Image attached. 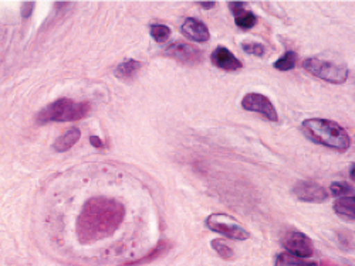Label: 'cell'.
I'll return each mask as SVG.
<instances>
[{"label":"cell","mask_w":355,"mask_h":266,"mask_svg":"<svg viewBox=\"0 0 355 266\" xmlns=\"http://www.w3.org/2000/svg\"><path fill=\"white\" fill-rule=\"evenodd\" d=\"M125 207L111 197L97 196L88 198L77 217L76 235L81 245H92L112 236L123 225Z\"/></svg>","instance_id":"obj_1"},{"label":"cell","mask_w":355,"mask_h":266,"mask_svg":"<svg viewBox=\"0 0 355 266\" xmlns=\"http://www.w3.org/2000/svg\"><path fill=\"white\" fill-rule=\"evenodd\" d=\"M302 131L307 139L317 144L330 147L337 152H347L351 146V139L347 131L334 121L324 117H310L302 124Z\"/></svg>","instance_id":"obj_2"},{"label":"cell","mask_w":355,"mask_h":266,"mask_svg":"<svg viewBox=\"0 0 355 266\" xmlns=\"http://www.w3.org/2000/svg\"><path fill=\"white\" fill-rule=\"evenodd\" d=\"M90 111V102H77L69 98H60L43 108L36 116V122L39 125H44L50 122L81 121L88 116Z\"/></svg>","instance_id":"obj_3"},{"label":"cell","mask_w":355,"mask_h":266,"mask_svg":"<svg viewBox=\"0 0 355 266\" xmlns=\"http://www.w3.org/2000/svg\"><path fill=\"white\" fill-rule=\"evenodd\" d=\"M303 67L314 77L336 85L344 84L348 79V74H349L345 64L322 60V58H318V57L307 58V60H304L303 63Z\"/></svg>","instance_id":"obj_4"},{"label":"cell","mask_w":355,"mask_h":266,"mask_svg":"<svg viewBox=\"0 0 355 266\" xmlns=\"http://www.w3.org/2000/svg\"><path fill=\"white\" fill-rule=\"evenodd\" d=\"M206 227L211 231L220 234L233 241H246L250 238V232L236 221L233 217L226 214H212L206 218Z\"/></svg>","instance_id":"obj_5"},{"label":"cell","mask_w":355,"mask_h":266,"mask_svg":"<svg viewBox=\"0 0 355 266\" xmlns=\"http://www.w3.org/2000/svg\"><path fill=\"white\" fill-rule=\"evenodd\" d=\"M282 245L287 254L294 256L310 258L314 255V244L311 238L299 229L287 231L282 240Z\"/></svg>","instance_id":"obj_6"},{"label":"cell","mask_w":355,"mask_h":266,"mask_svg":"<svg viewBox=\"0 0 355 266\" xmlns=\"http://www.w3.org/2000/svg\"><path fill=\"white\" fill-rule=\"evenodd\" d=\"M164 54L178 63L191 67L199 66L203 61V53L200 48L195 47L193 44L182 41H176L168 46Z\"/></svg>","instance_id":"obj_7"},{"label":"cell","mask_w":355,"mask_h":266,"mask_svg":"<svg viewBox=\"0 0 355 266\" xmlns=\"http://www.w3.org/2000/svg\"><path fill=\"white\" fill-rule=\"evenodd\" d=\"M242 108L246 111L257 112L263 115L268 121H272V122L279 121V113L273 102L263 94H257V93L246 94L242 99Z\"/></svg>","instance_id":"obj_8"},{"label":"cell","mask_w":355,"mask_h":266,"mask_svg":"<svg viewBox=\"0 0 355 266\" xmlns=\"http://www.w3.org/2000/svg\"><path fill=\"white\" fill-rule=\"evenodd\" d=\"M293 193L295 198L303 202H324L329 200V191L325 190L321 184L313 182V180H302L297 182L293 189Z\"/></svg>","instance_id":"obj_9"},{"label":"cell","mask_w":355,"mask_h":266,"mask_svg":"<svg viewBox=\"0 0 355 266\" xmlns=\"http://www.w3.org/2000/svg\"><path fill=\"white\" fill-rule=\"evenodd\" d=\"M181 33L196 43H206L211 40V32L208 26L196 17H187L181 26Z\"/></svg>","instance_id":"obj_10"},{"label":"cell","mask_w":355,"mask_h":266,"mask_svg":"<svg viewBox=\"0 0 355 266\" xmlns=\"http://www.w3.org/2000/svg\"><path fill=\"white\" fill-rule=\"evenodd\" d=\"M211 60L215 67H218L223 71H239L243 67L239 58L236 57L229 48H226L223 46H219L212 51Z\"/></svg>","instance_id":"obj_11"},{"label":"cell","mask_w":355,"mask_h":266,"mask_svg":"<svg viewBox=\"0 0 355 266\" xmlns=\"http://www.w3.org/2000/svg\"><path fill=\"white\" fill-rule=\"evenodd\" d=\"M227 6L234 17V24L242 30H250L257 24V16L252 10L246 9L245 2H229Z\"/></svg>","instance_id":"obj_12"},{"label":"cell","mask_w":355,"mask_h":266,"mask_svg":"<svg viewBox=\"0 0 355 266\" xmlns=\"http://www.w3.org/2000/svg\"><path fill=\"white\" fill-rule=\"evenodd\" d=\"M172 248V244L169 241H159L158 245L155 248H153L150 252H148L146 255L141 256L139 259H135V260H131V262H125L123 263L121 266H141V265H148V263H153L155 262L157 259L165 256L169 249Z\"/></svg>","instance_id":"obj_13"},{"label":"cell","mask_w":355,"mask_h":266,"mask_svg":"<svg viewBox=\"0 0 355 266\" xmlns=\"http://www.w3.org/2000/svg\"><path fill=\"white\" fill-rule=\"evenodd\" d=\"M334 213L344 220L345 222H354L355 220V198L354 196H347V197H338L334 201Z\"/></svg>","instance_id":"obj_14"},{"label":"cell","mask_w":355,"mask_h":266,"mask_svg":"<svg viewBox=\"0 0 355 266\" xmlns=\"http://www.w3.org/2000/svg\"><path fill=\"white\" fill-rule=\"evenodd\" d=\"M80 137H81L80 129L78 128H70L60 137H57V140L53 144V149L57 153H64V152L71 149V147L80 140Z\"/></svg>","instance_id":"obj_15"},{"label":"cell","mask_w":355,"mask_h":266,"mask_svg":"<svg viewBox=\"0 0 355 266\" xmlns=\"http://www.w3.org/2000/svg\"><path fill=\"white\" fill-rule=\"evenodd\" d=\"M142 63L134 60V58H128V60H124L123 63H120L115 68V75L123 79V81H131L137 73L141 70Z\"/></svg>","instance_id":"obj_16"},{"label":"cell","mask_w":355,"mask_h":266,"mask_svg":"<svg viewBox=\"0 0 355 266\" xmlns=\"http://www.w3.org/2000/svg\"><path fill=\"white\" fill-rule=\"evenodd\" d=\"M275 266H318L315 262L304 260L303 258L290 254H279L275 259Z\"/></svg>","instance_id":"obj_17"},{"label":"cell","mask_w":355,"mask_h":266,"mask_svg":"<svg viewBox=\"0 0 355 266\" xmlns=\"http://www.w3.org/2000/svg\"><path fill=\"white\" fill-rule=\"evenodd\" d=\"M297 61H299V55L295 54V51L288 50L273 64V67L276 70H279V71H290V70H293L295 67Z\"/></svg>","instance_id":"obj_18"},{"label":"cell","mask_w":355,"mask_h":266,"mask_svg":"<svg viewBox=\"0 0 355 266\" xmlns=\"http://www.w3.org/2000/svg\"><path fill=\"white\" fill-rule=\"evenodd\" d=\"M211 247L225 260H233L236 258L233 248L230 245H227V243H225L223 240H212Z\"/></svg>","instance_id":"obj_19"},{"label":"cell","mask_w":355,"mask_h":266,"mask_svg":"<svg viewBox=\"0 0 355 266\" xmlns=\"http://www.w3.org/2000/svg\"><path fill=\"white\" fill-rule=\"evenodd\" d=\"M171 28L166 24H153L150 27V35L157 43H165L171 37Z\"/></svg>","instance_id":"obj_20"},{"label":"cell","mask_w":355,"mask_h":266,"mask_svg":"<svg viewBox=\"0 0 355 266\" xmlns=\"http://www.w3.org/2000/svg\"><path fill=\"white\" fill-rule=\"evenodd\" d=\"M242 48L248 54H252V55H256V57H264L266 53H268V48H266V46L259 43V41H243Z\"/></svg>","instance_id":"obj_21"},{"label":"cell","mask_w":355,"mask_h":266,"mask_svg":"<svg viewBox=\"0 0 355 266\" xmlns=\"http://www.w3.org/2000/svg\"><path fill=\"white\" fill-rule=\"evenodd\" d=\"M330 191L331 196L334 197H345L347 194H352L354 196V187H351L348 183L345 182H333L330 186Z\"/></svg>","instance_id":"obj_22"},{"label":"cell","mask_w":355,"mask_h":266,"mask_svg":"<svg viewBox=\"0 0 355 266\" xmlns=\"http://www.w3.org/2000/svg\"><path fill=\"white\" fill-rule=\"evenodd\" d=\"M33 10H35V3H33V2H24V3L21 5V16H23L24 19L31 17V15H32Z\"/></svg>","instance_id":"obj_23"},{"label":"cell","mask_w":355,"mask_h":266,"mask_svg":"<svg viewBox=\"0 0 355 266\" xmlns=\"http://www.w3.org/2000/svg\"><path fill=\"white\" fill-rule=\"evenodd\" d=\"M90 143L94 147H97V149H103V147H104V142L98 136H90Z\"/></svg>","instance_id":"obj_24"},{"label":"cell","mask_w":355,"mask_h":266,"mask_svg":"<svg viewBox=\"0 0 355 266\" xmlns=\"http://www.w3.org/2000/svg\"><path fill=\"white\" fill-rule=\"evenodd\" d=\"M202 9H214L218 3L216 2H199L198 3Z\"/></svg>","instance_id":"obj_25"},{"label":"cell","mask_w":355,"mask_h":266,"mask_svg":"<svg viewBox=\"0 0 355 266\" xmlns=\"http://www.w3.org/2000/svg\"><path fill=\"white\" fill-rule=\"evenodd\" d=\"M349 177L354 180V164H352V167L349 169Z\"/></svg>","instance_id":"obj_26"}]
</instances>
